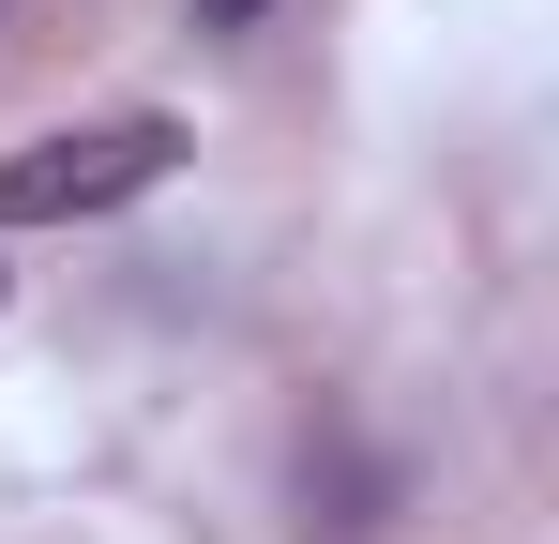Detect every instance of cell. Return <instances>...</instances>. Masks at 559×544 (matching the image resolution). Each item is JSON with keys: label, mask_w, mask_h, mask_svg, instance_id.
<instances>
[{"label": "cell", "mask_w": 559, "mask_h": 544, "mask_svg": "<svg viewBox=\"0 0 559 544\" xmlns=\"http://www.w3.org/2000/svg\"><path fill=\"white\" fill-rule=\"evenodd\" d=\"M167 167H182V121H152V106L61 121V137L0 152V227H92V212H121V197H152Z\"/></svg>", "instance_id": "cell-1"}]
</instances>
